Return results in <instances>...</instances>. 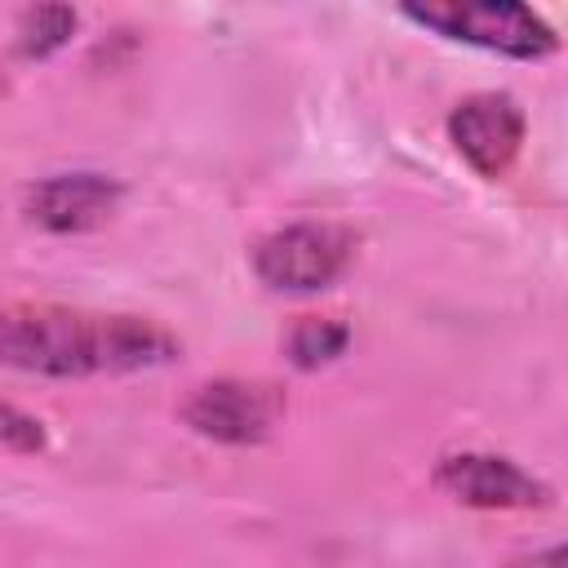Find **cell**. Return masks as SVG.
<instances>
[{"mask_svg": "<svg viewBox=\"0 0 568 568\" xmlns=\"http://www.w3.org/2000/svg\"><path fill=\"white\" fill-rule=\"evenodd\" d=\"M178 337L138 315H89L67 306H0V364L44 377L138 373L169 364Z\"/></svg>", "mask_w": 568, "mask_h": 568, "instance_id": "1", "label": "cell"}, {"mask_svg": "<svg viewBox=\"0 0 568 568\" xmlns=\"http://www.w3.org/2000/svg\"><path fill=\"white\" fill-rule=\"evenodd\" d=\"M404 18L448 40H466L506 58H546L559 49V36L532 9L510 0H426V4H404Z\"/></svg>", "mask_w": 568, "mask_h": 568, "instance_id": "2", "label": "cell"}, {"mask_svg": "<svg viewBox=\"0 0 568 568\" xmlns=\"http://www.w3.org/2000/svg\"><path fill=\"white\" fill-rule=\"evenodd\" d=\"M355 257V235L337 222H293L257 240L253 271L280 293H320Z\"/></svg>", "mask_w": 568, "mask_h": 568, "instance_id": "3", "label": "cell"}, {"mask_svg": "<svg viewBox=\"0 0 568 568\" xmlns=\"http://www.w3.org/2000/svg\"><path fill=\"white\" fill-rule=\"evenodd\" d=\"M280 413H284V395L271 382H240V377L204 382L182 408L186 426L217 444H257L275 430Z\"/></svg>", "mask_w": 568, "mask_h": 568, "instance_id": "4", "label": "cell"}, {"mask_svg": "<svg viewBox=\"0 0 568 568\" xmlns=\"http://www.w3.org/2000/svg\"><path fill=\"white\" fill-rule=\"evenodd\" d=\"M435 484L479 510H532L550 506V488L528 475L519 462L497 457V453H448L435 466Z\"/></svg>", "mask_w": 568, "mask_h": 568, "instance_id": "5", "label": "cell"}, {"mask_svg": "<svg viewBox=\"0 0 568 568\" xmlns=\"http://www.w3.org/2000/svg\"><path fill=\"white\" fill-rule=\"evenodd\" d=\"M448 138L484 178H501L524 142V111L510 93H470L448 115Z\"/></svg>", "mask_w": 568, "mask_h": 568, "instance_id": "6", "label": "cell"}, {"mask_svg": "<svg viewBox=\"0 0 568 568\" xmlns=\"http://www.w3.org/2000/svg\"><path fill=\"white\" fill-rule=\"evenodd\" d=\"M115 204H120V182L102 173H58V178L27 186L22 195L27 217L58 235L102 226L115 213Z\"/></svg>", "mask_w": 568, "mask_h": 568, "instance_id": "7", "label": "cell"}, {"mask_svg": "<svg viewBox=\"0 0 568 568\" xmlns=\"http://www.w3.org/2000/svg\"><path fill=\"white\" fill-rule=\"evenodd\" d=\"M351 342V328L337 320H320V315H302L288 333V355L297 368H320L328 359H337Z\"/></svg>", "mask_w": 568, "mask_h": 568, "instance_id": "8", "label": "cell"}, {"mask_svg": "<svg viewBox=\"0 0 568 568\" xmlns=\"http://www.w3.org/2000/svg\"><path fill=\"white\" fill-rule=\"evenodd\" d=\"M75 31V9H62V4H40V9H27L22 22H18V49L27 58H49L53 49H62Z\"/></svg>", "mask_w": 568, "mask_h": 568, "instance_id": "9", "label": "cell"}, {"mask_svg": "<svg viewBox=\"0 0 568 568\" xmlns=\"http://www.w3.org/2000/svg\"><path fill=\"white\" fill-rule=\"evenodd\" d=\"M0 444H9V448H18V453H36V448H44V430H40L36 417H27V413L0 404Z\"/></svg>", "mask_w": 568, "mask_h": 568, "instance_id": "10", "label": "cell"}, {"mask_svg": "<svg viewBox=\"0 0 568 568\" xmlns=\"http://www.w3.org/2000/svg\"><path fill=\"white\" fill-rule=\"evenodd\" d=\"M510 568H564V546H550V550H541V555H528V559H519V564H510Z\"/></svg>", "mask_w": 568, "mask_h": 568, "instance_id": "11", "label": "cell"}, {"mask_svg": "<svg viewBox=\"0 0 568 568\" xmlns=\"http://www.w3.org/2000/svg\"><path fill=\"white\" fill-rule=\"evenodd\" d=\"M4 89H9V80H4V67H0V93H4Z\"/></svg>", "mask_w": 568, "mask_h": 568, "instance_id": "12", "label": "cell"}]
</instances>
